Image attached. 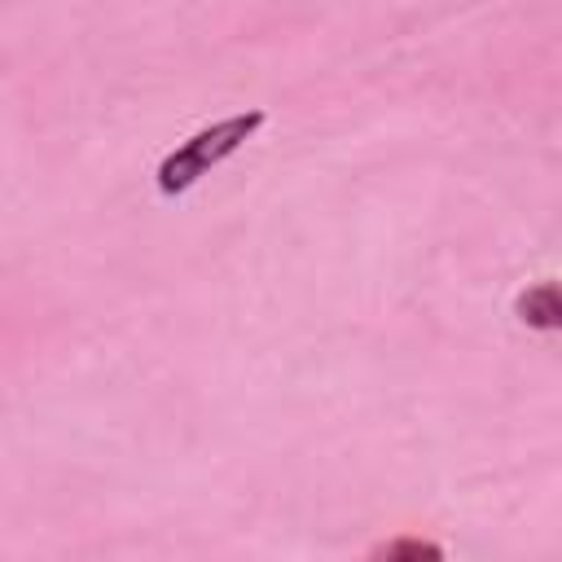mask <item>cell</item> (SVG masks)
I'll return each instance as SVG.
<instances>
[{
	"instance_id": "2",
	"label": "cell",
	"mask_w": 562,
	"mask_h": 562,
	"mask_svg": "<svg viewBox=\"0 0 562 562\" xmlns=\"http://www.w3.org/2000/svg\"><path fill=\"white\" fill-rule=\"evenodd\" d=\"M514 312H518V321L522 325H531V329H558L562 325V303H558V285L553 281H540V285H531V290H522L518 294V303H514Z\"/></svg>"
},
{
	"instance_id": "1",
	"label": "cell",
	"mask_w": 562,
	"mask_h": 562,
	"mask_svg": "<svg viewBox=\"0 0 562 562\" xmlns=\"http://www.w3.org/2000/svg\"><path fill=\"white\" fill-rule=\"evenodd\" d=\"M263 123H268L263 110H241V114H228V119H215V123L198 127L189 140H180L158 162V193L162 198H176V193L193 189L211 167H220L228 154H237Z\"/></svg>"
},
{
	"instance_id": "3",
	"label": "cell",
	"mask_w": 562,
	"mask_h": 562,
	"mask_svg": "<svg viewBox=\"0 0 562 562\" xmlns=\"http://www.w3.org/2000/svg\"><path fill=\"white\" fill-rule=\"evenodd\" d=\"M373 558H443V549H439V544H430V540H413V536H404V540L378 544V549H373Z\"/></svg>"
}]
</instances>
